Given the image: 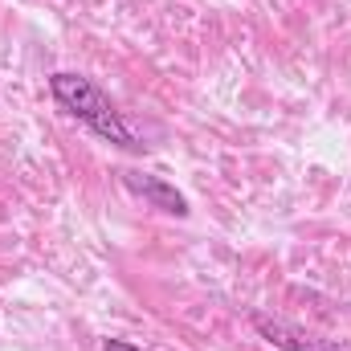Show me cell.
Returning a JSON list of instances; mask_svg holds the SVG:
<instances>
[{"instance_id": "obj_2", "label": "cell", "mask_w": 351, "mask_h": 351, "mask_svg": "<svg viewBox=\"0 0 351 351\" xmlns=\"http://www.w3.org/2000/svg\"><path fill=\"white\" fill-rule=\"evenodd\" d=\"M254 327L262 331L265 343H274V348H282V351H348L339 339L306 335V331H298V327H290L282 319H269V315H254Z\"/></svg>"}, {"instance_id": "obj_4", "label": "cell", "mask_w": 351, "mask_h": 351, "mask_svg": "<svg viewBox=\"0 0 351 351\" xmlns=\"http://www.w3.org/2000/svg\"><path fill=\"white\" fill-rule=\"evenodd\" d=\"M106 351H143V348H135V343H123V339H106Z\"/></svg>"}, {"instance_id": "obj_1", "label": "cell", "mask_w": 351, "mask_h": 351, "mask_svg": "<svg viewBox=\"0 0 351 351\" xmlns=\"http://www.w3.org/2000/svg\"><path fill=\"white\" fill-rule=\"evenodd\" d=\"M49 94L58 98V106L66 114H74L78 123H86L98 139H106L114 147H127V152H139L143 147L139 135L127 127V119L114 110V102L94 86L90 78H82V74H53L49 78Z\"/></svg>"}, {"instance_id": "obj_3", "label": "cell", "mask_w": 351, "mask_h": 351, "mask_svg": "<svg viewBox=\"0 0 351 351\" xmlns=\"http://www.w3.org/2000/svg\"><path fill=\"white\" fill-rule=\"evenodd\" d=\"M127 188H131V192H139L143 200H152V204H156V208H164V213H176V217H184V213H188V200L176 192L168 180H160V176L127 172Z\"/></svg>"}]
</instances>
